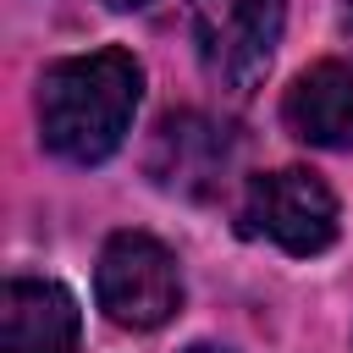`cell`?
I'll use <instances>...</instances> for the list:
<instances>
[{
	"label": "cell",
	"instance_id": "obj_1",
	"mask_svg": "<svg viewBox=\"0 0 353 353\" xmlns=\"http://www.w3.org/2000/svg\"><path fill=\"white\" fill-rule=\"evenodd\" d=\"M138 99H143V66L127 50L55 61L39 77V138L55 160L99 165L127 143Z\"/></svg>",
	"mask_w": 353,
	"mask_h": 353
},
{
	"label": "cell",
	"instance_id": "obj_2",
	"mask_svg": "<svg viewBox=\"0 0 353 353\" xmlns=\"http://www.w3.org/2000/svg\"><path fill=\"white\" fill-rule=\"evenodd\" d=\"M193 50L215 88L254 94L276 61L287 0H193Z\"/></svg>",
	"mask_w": 353,
	"mask_h": 353
},
{
	"label": "cell",
	"instance_id": "obj_3",
	"mask_svg": "<svg viewBox=\"0 0 353 353\" xmlns=\"http://www.w3.org/2000/svg\"><path fill=\"white\" fill-rule=\"evenodd\" d=\"M94 298L110 325L154 331L182 309V270L176 254L149 232H116L94 265Z\"/></svg>",
	"mask_w": 353,
	"mask_h": 353
},
{
	"label": "cell",
	"instance_id": "obj_4",
	"mask_svg": "<svg viewBox=\"0 0 353 353\" xmlns=\"http://www.w3.org/2000/svg\"><path fill=\"white\" fill-rule=\"evenodd\" d=\"M248 232L270 237L281 254H325L336 243V193L309 171V165H281L270 176L248 182Z\"/></svg>",
	"mask_w": 353,
	"mask_h": 353
},
{
	"label": "cell",
	"instance_id": "obj_5",
	"mask_svg": "<svg viewBox=\"0 0 353 353\" xmlns=\"http://www.w3.org/2000/svg\"><path fill=\"white\" fill-rule=\"evenodd\" d=\"M232 160V138L226 127H215L210 116H165L160 132H154V149H149V171L160 188L171 193H188V199H204L221 188V171Z\"/></svg>",
	"mask_w": 353,
	"mask_h": 353
},
{
	"label": "cell",
	"instance_id": "obj_6",
	"mask_svg": "<svg viewBox=\"0 0 353 353\" xmlns=\"http://www.w3.org/2000/svg\"><path fill=\"white\" fill-rule=\"evenodd\" d=\"M77 298L61 281H6L0 298V347L6 353H77Z\"/></svg>",
	"mask_w": 353,
	"mask_h": 353
},
{
	"label": "cell",
	"instance_id": "obj_7",
	"mask_svg": "<svg viewBox=\"0 0 353 353\" xmlns=\"http://www.w3.org/2000/svg\"><path fill=\"white\" fill-rule=\"evenodd\" d=\"M281 121L292 138H303L314 149H353V66H342V61L309 66L287 88Z\"/></svg>",
	"mask_w": 353,
	"mask_h": 353
},
{
	"label": "cell",
	"instance_id": "obj_8",
	"mask_svg": "<svg viewBox=\"0 0 353 353\" xmlns=\"http://www.w3.org/2000/svg\"><path fill=\"white\" fill-rule=\"evenodd\" d=\"M110 11H138V6H149V0H105Z\"/></svg>",
	"mask_w": 353,
	"mask_h": 353
},
{
	"label": "cell",
	"instance_id": "obj_9",
	"mask_svg": "<svg viewBox=\"0 0 353 353\" xmlns=\"http://www.w3.org/2000/svg\"><path fill=\"white\" fill-rule=\"evenodd\" d=\"M182 353H232V347H215V342H193V347H182Z\"/></svg>",
	"mask_w": 353,
	"mask_h": 353
},
{
	"label": "cell",
	"instance_id": "obj_10",
	"mask_svg": "<svg viewBox=\"0 0 353 353\" xmlns=\"http://www.w3.org/2000/svg\"><path fill=\"white\" fill-rule=\"evenodd\" d=\"M342 28L353 33V0H342Z\"/></svg>",
	"mask_w": 353,
	"mask_h": 353
}]
</instances>
